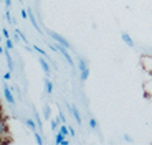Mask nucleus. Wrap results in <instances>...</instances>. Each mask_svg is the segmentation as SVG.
Instances as JSON below:
<instances>
[{
  "label": "nucleus",
  "mask_w": 152,
  "mask_h": 145,
  "mask_svg": "<svg viewBox=\"0 0 152 145\" xmlns=\"http://www.w3.org/2000/svg\"><path fill=\"white\" fill-rule=\"evenodd\" d=\"M140 64L142 66L145 71L152 73V55H142L140 58Z\"/></svg>",
  "instance_id": "1"
},
{
  "label": "nucleus",
  "mask_w": 152,
  "mask_h": 145,
  "mask_svg": "<svg viewBox=\"0 0 152 145\" xmlns=\"http://www.w3.org/2000/svg\"><path fill=\"white\" fill-rule=\"evenodd\" d=\"M55 45L58 47V50H59V52L62 53V55H63V58L64 59H66V62H67L69 64H70L71 67H73V66H74V62H73V58H71V55L70 53H69V48H66V47H63L62 45V44H59V43H56L55 44Z\"/></svg>",
  "instance_id": "2"
},
{
  "label": "nucleus",
  "mask_w": 152,
  "mask_h": 145,
  "mask_svg": "<svg viewBox=\"0 0 152 145\" xmlns=\"http://www.w3.org/2000/svg\"><path fill=\"white\" fill-rule=\"evenodd\" d=\"M50 34V37L51 39H53L55 40V43H59V44H62L63 47H66V48H70V43H69L67 40L64 39L63 36H60V34H58V33H55V32H50L48 33Z\"/></svg>",
  "instance_id": "3"
},
{
  "label": "nucleus",
  "mask_w": 152,
  "mask_h": 145,
  "mask_svg": "<svg viewBox=\"0 0 152 145\" xmlns=\"http://www.w3.org/2000/svg\"><path fill=\"white\" fill-rule=\"evenodd\" d=\"M3 92H4V99L7 100V103H10L11 106L15 104V99H14V95H12V90H11L10 86L4 82L3 84Z\"/></svg>",
  "instance_id": "4"
},
{
  "label": "nucleus",
  "mask_w": 152,
  "mask_h": 145,
  "mask_svg": "<svg viewBox=\"0 0 152 145\" xmlns=\"http://www.w3.org/2000/svg\"><path fill=\"white\" fill-rule=\"evenodd\" d=\"M8 134V126L4 119H0V141H3Z\"/></svg>",
  "instance_id": "5"
},
{
  "label": "nucleus",
  "mask_w": 152,
  "mask_h": 145,
  "mask_svg": "<svg viewBox=\"0 0 152 145\" xmlns=\"http://www.w3.org/2000/svg\"><path fill=\"white\" fill-rule=\"evenodd\" d=\"M28 18H29V21H30V23H32L33 28H34L39 33H41V29H40V26H39V25H37L36 17H34V14H33V11H32V8H30V7L28 8Z\"/></svg>",
  "instance_id": "6"
},
{
  "label": "nucleus",
  "mask_w": 152,
  "mask_h": 145,
  "mask_svg": "<svg viewBox=\"0 0 152 145\" xmlns=\"http://www.w3.org/2000/svg\"><path fill=\"white\" fill-rule=\"evenodd\" d=\"M39 62H40V66H41L42 71H44L47 75H50V74H51V67H50V63H48V60H47L44 56H40V58H39Z\"/></svg>",
  "instance_id": "7"
},
{
  "label": "nucleus",
  "mask_w": 152,
  "mask_h": 145,
  "mask_svg": "<svg viewBox=\"0 0 152 145\" xmlns=\"http://www.w3.org/2000/svg\"><path fill=\"white\" fill-rule=\"evenodd\" d=\"M121 39H122V41H124L127 47H130V48H133V47H134V41H133V39H132L127 33H125V32L121 33Z\"/></svg>",
  "instance_id": "8"
},
{
  "label": "nucleus",
  "mask_w": 152,
  "mask_h": 145,
  "mask_svg": "<svg viewBox=\"0 0 152 145\" xmlns=\"http://www.w3.org/2000/svg\"><path fill=\"white\" fill-rule=\"evenodd\" d=\"M4 55H6V59H7L8 70L12 73V71H14V62H12V58H11V55H10V50H8V48H4Z\"/></svg>",
  "instance_id": "9"
},
{
  "label": "nucleus",
  "mask_w": 152,
  "mask_h": 145,
  "mask_svg": "<svg viewBox=\"0 0 152 145\" xmlns=\"http://www.w3.org/2000/svg\"><path fill=\"white\" fill-rule=\"evenodd\" d=\"M71 114H73V117H74L75 122H77L78 125H81L82 123V119H81V114H80V111H78V108L73 104L71 106Z\"/></svg>",
  "instance_id": "10"
},
{
  "label": "nucleus",
  "mask_w": 152,
  "mask_h": 145,
  "mask_svg": "<svg viewBox=\"0 0 152 145\" xmlns=\"http://www.w3.org/2000/svg\"><path fill=\"white\" fill-rule=\"evenodd\" d=\"M25 123H26V126H28V128L30 129L32 131H36V130H37V128H39V126H37V123H36L33 119H30V118L25 120Z\"/></svg>",
  "instance_id": "11"
},
{
  "label": "nucleus",
  "mask_w": 152,
  "mask_h": 145,
  "mask_svg": "<svg viewBox=\"0 0 152 145\" xmlns=\"http://www.w3.org/2000/svg\"><path fill=\"white\" fill-rule=\"evenodd\" d=\"M89 74H91V70L86 67L85 70L81 71V74H80V79H81V81H86V79L89 78Z\"/></svg>",
  "instance_id": "12"
},
{
  "label": "nucleus",
  "mask_w": 152,
  "mask_h": 145,
  "mask_svg": "<svg viewBox=\"0 0 152 145\" xmlns=\"http://www.w3.org/2000/svg\"><path fill=\"white\" fill-rule=\"evenodd\" d=\"M45 89H47V93H48V95H51L53 90V84L51 82L50 78H45Z\"/></svg>",
  "instance_id": "13"
},
{
  "label": "nucleus",
  "mask_w": 152,
  "mask_h": 145,
  "mask_svg": "<svg viewBox=\"0 0 152 145\" xmlns=\"http://www.w3.org/2000/svg\"><path fill=\"white\" fill-rule=\"evenodd\" d=\"M66 140V136L64 134H62V133H58L56 134V137H55V144H58V145H62V142Z\"/></svg>",
  "instance_id": "14"
},
{
  "label": "nucleus",
  "mask_w": 152,
  "mask_h": 145,
  "mask_svg": "<svg viewBox=\"0 0 152 145\" xmlns=\"http://www.w3.org/2000/svg\"><path fill=\"white\" fill-rule=\"evenodd\" d=\"M42 112H44V119H50V117H51V107H50V104H45V106H44V111H42Z\"/></svg>",
  "instance_id": "15"
},
{
  "label": "nucleus",
  "mask_w": 152,
  "mask_h": 145,
  "mask_svg": "<svg viewBox=\"0 0 152 145\" xmlns=\"http://www.w3.org/2000/svg\"><path fill=\"white\" fill-rule=\"evenodd\" d=\"M33 48H34V50L37 51V52H39L40 55H41V56H44V58H45V59H48V60H50V56L47 55V52H45V51H44V50H42V48H40L39 45H34V47H33Z\"/></svg>",
  "instance_id": "16"
},
{
  "label": "nucleus",
  "mask_w": 152,
  "mask_h": 145,
  "mask_svg": "<svg viewBox=\"0 0 152 145\" xmlns=\"http://www.w3.org/2000/svg\"><path fill=\"white\" fill-rule=\"evenodd\" d=\"M59 131L62 133V134L66 136V137H67V136H70V131H69V126H66V125H60Z\"/></svg>",
  "instance_id": "17"
},
{
  "label": "nucleus",
  "mask_w": 152,
  "mask_h": 145,
  "mask_svg": "<svg viewBox=\"0 0 152 145\" xmlns=\"http://www.w3.org/2000/svg\"><path fill=\"white\" fill-rule=\"evenodd\" d=\"M78 68H80V71H82V70H85L86 68V63H85V60L84 59H78Z\"/></svg>",
  "instance_id": "18"
},
{
  "label": "nucleus",
  "mask_w": 152,
  "mask_h": 145,
  "mask_svg": "<svg viewBox=\"0 0 152 145\" xmlns=\"http://www.w3.org/2000/svg\"><path fill=\"white\" fill-rule=\"evenodd\" d=\"M58 123H60L59 118H58V119H52V120H51V129H52V130H56Z\"/></svg>",
  "instance_id": "19"
},
{
  "label": "nucleus",
  "mask_w": 152,
  "mask_h": 145,
  "mask_svg": "<svg viewBox=\"0 0 152 145\" xmlns=\"http://www.w3.org/2000/svg\"><path fill=\"white\" fill-rule=\"evenodd\" d=\"M34 118H36V123H37V126L40 128V130H41L42 128V123H41V120H40V117H39V112L34 110Z\"/></svg>",
  "instance_id": "20"
},
{
  "label": "nucleus",
  "mask_w": 152,
  "mask_h": 145,
  "mask_svg": "<svg viewBox=\"0 0 152 145\" xmlns=\"http://www.w3.org/2000/svg\"><path fill=\"white\" fill-rule=\"evenodd\" d=\"M15 32H17L18 33V34H19V36H21V40H22V41H23V43H25V44H28V39H26V36L25 34H23V33H22L21 32V30H19V29H15Z\"/></svg>",
  "instance_id": "21"
},
{
  "label": "nucleus",
  "mask_w": 152,
  "mask_h": 145,
  "mask_svg": "<svg viewBox=\"0 0 152 145\" xmlns=\"http://www.w3.org/2000/svg\"><path fill=\"white\" fill-rule=\"evenodd\" d=\"M34 138H36V141H37V144H39V145H42V144H44V141H42L41 136H40L37 131H34Z\"/></svg>",
  "instance_id": "22"
},
{
  "label": "nucleus",
  "mask_w": 152,
  "mask_h": 145,
  "mask_svg": "<svg viewBox=\"0 0 152 145\" xmlns=\"http://www.w3.org/2000/svg\"><path fill=\"white\" fill-rule=\"evenodd\" d=\"M89 126H91V129H93V130L97 128V122H96L95 118H91V119H89Z\"/></svg>",
  "instance_id": "23"
},
{
  "label": "nucleus",
  "mask_w": 152,
  "mask_h": 145,
  "mask_svg": "<svg viewBox=\"0 0 152 145\" xmlns=\"http://www.w3.org/2000/svg\"><path fill=\"white\" fill-rule=\"evenodd\" d=\"M6 48H8V50H12V48H14V43H12L10 39L6 40Z\"/></svg>",
  "instance_id": "24"
},
{
  "label": "nucleus",
  "mask_w": 152,
  "mask_h": 145,
  "mask_svg": "<svg viewBox=\"0 0 152 145\" xmlns=\"http://www.w3.org/2000/svg\"><path fill=\"white\" fill-rule=\"evenodd\" d=\"M1 33H3V37H4V39H6V40H7V39H10V33H8V30H7V29H6V28H3V29H1Z\"/></svg>",
  "instance_id": "25"
},
{
  "label": "nucleus",
  "mask_w": 152,
  "mask_h": 145,
  "mask_svg": "<svg viewBox=\"0 0 152 145\" xmlns=\"http://www.w3.org/2000/svg\"><path fill=\"white\" fill-rule=\"evenodd\" d=\"M4 15H6V18H7V22L12 23V18H11V14H10V10H8V8L6 10V14H4Z\"/></svg>",
  "instance_id": "26"
},
{
  "label": "nucleus",
  "mask_w": 152,
  "mask_h": 145,
  "mask_svg": "<svg viewBox=\"0 0 152 145\" xmlns=\"http://www.w3.org/2000/svg\"><path fill=\"white\" fill-rule=\"evenodd\" d=\"M59 119H60L62 123H66V122H67V120H66V117H64V114L62 112V111H59Z\"/></svg>",
  "instance_id": "27"
},
{
  "label": "nucleus",
  "mask_w": 152,
  "mask_h": 145,
  "mask_svg": "<svg viewBox=\"0 0 152 145\" xmlns=\"http://www.w3.org/2000/svg\"><path fill=\"white\" fill-rule=\"evenodd\" d=\"M3 78H4V81H8V79H11V71H10V70H8V71H7V73H4Z\"/></svg>",
  "instance_id": "28"
},
{
  "label": "nucleus",
  "mask_w": 152,
  "mask_h": 145,
  "mask_svg": "<svg viewBox=\"0 0 152 145\" xmlns=\"http://www.w3.org/2000/svg\"><path fill=\"white\" fill-rule=\"evenodd\" d=\"M21 17L23 19H28V10H21Z\"/></svg>",
  "instance_id": "29"
},
{
  "label": "nucleus",
  "mask_w": 152,
  "mask_h": 145,
  "mask_svg": "<svg viewBox=\"0 0 152 145\" xmlns=\"http://www.w3.org/2000/svg\"><path fill=\"white\" fill-rule=\"evenodd\" d=\"M124 138H125V141H127V142H132V141H133V138H132L130 136H127V134H125Z\"/></svg>",
  "instance_id": "30"
},
{
  "label": "nucleus",
  "mask_w": 152,
  "mask_h": 145,
  "mask_svg": "<svg viewBox=\"0 0 152 145\" xmlns=\"http://www.w3.org/2000/svg\"><path fill=\"white\" fill-rule=\"evenodd\" d=\"M69 131H70V136H71V137H74V136H75V130L71 128V126H69Z\"/></svg>",
  "instance_id": "31"
},
{
  "label": "nucleus",
  "mask_w": 152,
  "mask_h": 145,
  "mask_svg": "<svg viewBox=\"0 0 152 145\" xmlns=\"http://www.w3.org/2000/svg\"><path fill=\"white\" fill-rule=\"evenodd\" d=\"M10 6H11V0H6V7L10 8Z\"/></svg>",
  "instance_id": "32"
},
{
  "label": "nucleus",
  "mask_w": 152,
  "mask_h": 145,
  "mask_svg": "<svg viewBox=\"0 0 152 145\" xmlns=\"http://www.w3.org/2000/svg\"><path fill=\"white\" fill-rule=\"evenodd\" d=\"M70 144V141H69V140H64L63 142H62V145H69Z\"/></svg>",
  "instance_id": "33"
},
{
  "label": "nucleus",
  "mask_w": 152,
  "mask_h": 145,
  "mask_svg": "<svg viewBox=\"0 0 152 145\" xmlns=\"http://www.w3.org/2000/svg\"><path fill=\"white\" fill-rule=\"evenodd\" d=\"M1 53H4V48L0 45V55H1Z\"/></svg>",
  "instance_id": "34"
},
{
  "label": "nucleus",
  "mask_w": 152,
  "mask_h": 145,
  "mask_svg": "<svg viewBox=\"0 0 152 145\" xmlns=\"http://www.w3.org/2000/svg\"><path fill=\"white\" fill-rule=\"evenodd\" d=\"M0 43H1V37H0Z\"/></svg>",
  "instance_id": "35"
},
{
  "label": "nucleus",
  "mask_w": 152,
  "mask_h": 145,
  "mask_svg": "<svg viewBox=\"0 0 152 145\" xmlns=\"http://www.w3.org/2000/svg\"><path fill=\"white\" fill-rule=\"evenodd\" d=\"M19 1H21V3H22V1H23V0H19Z\"/></svg>",
  "instance_id": "36"
}]
</instances>
